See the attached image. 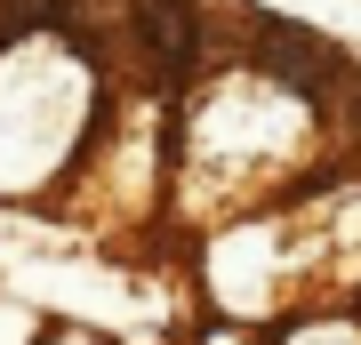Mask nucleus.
<instances>
[{
    "label": "nucleus",
    "mask_w": 361,
    "mask_h": 345,
    "mask_svg": "<svg viewBox=\"0 0 361 345\" xmlns=\"http://www.w3.org/2000/svg\"><path fill=\"white\" fill-rule=\"evenodd\" d=\"M265 56H273V73H281V80H297V89H313V80H322V73H313V64H322V56H313V40L289 32V25L265 32Z\"/></svg>",
    "instance_id": "f03ea898"
},
{
    "label": "nucleus",
    "mask_w": 361,
    "mask_h": 345,
    "mask_svg": "<svg viewBox=\"0 0 361 345\" xmlns=\"http://www.w3.org/2000/svg\"><path fill=\"white\" fill-rule=\"evenodd\" d=\"M145 40L161 49V64H169L177 80L193 73V56H201V40H193V16H185L177 0H145Z\"/></svg>",
    "instance_id": "f257e3e1"
}]
</instances>
